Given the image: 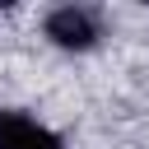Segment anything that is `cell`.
Segmentation results:
<instances>
[{"mask_svg": "<svg viewBox=\"0 0 149 149\" xmlns=\"http://www.w3.org/2000/svg\"><path fill=\"white\" fill-rule=\"evenodd\" d=\"M47 37L56 47H65V51H88L102 37V19L88 5H61V9L47 14Z\"/></svg>", "mask_w": 149, "mask_h": 149, "instance_id": "cell-1", "label": "cell"}, {"mask_svg": "<svg viewBox=\"0 0 149 149\" xmlns=\"http://www.w3.org/2000/svg\"><path fill=\"white\" fill-rule=\"evenodd\" d=\"M0 149H61V140L23 112H0Z\"/></svg>", "mask_w": 149, "mask_h": 149, "instance_id": "cell-2", "label": "cell"}]
</instances>
